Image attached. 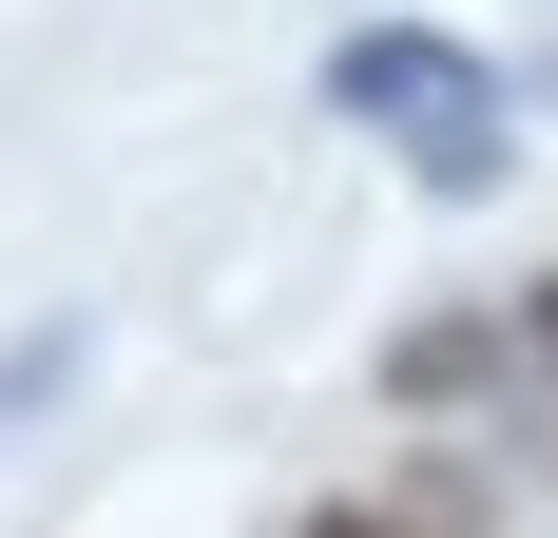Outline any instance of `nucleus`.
I'll use <instances>...</instances> for the list:
<instances>
[{
  "label": "nucleus",
  "instance_id": "f257e3e1",
  "mask_svg": "<svg viewBox=\"0 0 558 538\" xmlns=\"http://www.w3.org/2000/svg\"><path fill=\"white\" fill-rule=\"evenodd\" d=\"M328 115L386 135L404 193H444V212L520 173V77L482 39H444V20H347V39H328Z\"/></svg>",
  "mask_w": 558,
  "mask_h": 538
},
{
  "label": "nucleus",
  "instance_id": "f03ea898",
  "mask_svg": "<svg viewBox=\"0 0 558 538\" xmlns=\"http://www.w3.org/2000/svg\"><path fill=\"white\" fill-rule=\"evenodd\" d=\"M386 404H404V424L520 404V327H501V308H404V327H386Z\"/></svg>",
  "mask_w": 558,
  "mask_h": 538
},
{
  "label": "nucleus",
  "instance_id": "7ed1b4c3",
  "mask_svg": "<svg viewBox=\"0 0 558 538\" xmlns=\"http://www.w3.org/2000/svg\"><path fill=\"white\" fill-rule=\"evenodd\" d=\"M77 366H97V327H20V346H0V424H39V404H77Z\"/></svg>",
  "mask_w": 558,
  "mask_h": 538
},
{
  "label": "nucleus",
  "instance_id": "20e7f679",
  "mask_svg": "<svg viewBox=\"0 0 558 538\" xmlns=\"http://www.w3.org/2000/svg\"><path fill=\"white\" fill-rule=\"evenodd\" d=\"M386 519H404V538H482L501 500H482V462H404V500H386Z\"/></svg>",
  "mask_w": 558,
  "mask_h": 538
},
{
  "label": "nucleus",
  "instance_id": "39448f33",
  "mask_svg": "<svg viewBox=\"0 0 558 538\" xmlns=\"http://www.w3.org/2000/svg\"><path fill=\"white\" fill-rule=\"evenodd\" d=\"M501 327H520V366H558V269H539V289H520Z\"/></svg>",
  "mask_w": 558,
  "mask_h": 538
},
{
  "label": "nucleus",
  "instance_id": "423d86ee",
  "mask_svg": "<svg viewBox=\"0 0 558 538\" xmlns=\"http://www.w3.org/2000/svg\"><path fill=\"white\" fill-rule=\"evenodd\" d=\"M289 538H404V519H386V500H308Z\"/></svg>",
  "mask_w": 558,
  "mask_h": 538
}]
</instances>
